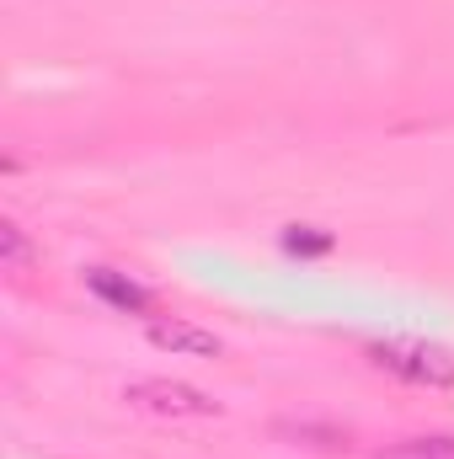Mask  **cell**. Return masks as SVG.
Masks as SVG:
<instances>
[{
    "label": "cell",
    "instance_id": "1",
    "mask_svg": "<svg viewBox=\"0 0 454 459\" xmlns=\"http://www.w3.org/2000/svg\"><path fill=\"white\" fill-rule=\"evenodd\" d=\"M369 358L380 368H390L406 385H428V390H454V347L428 342V337H385L369 342Z\"/></svg>",
    "mask_w": 454,
    "mask_h": 459
},
{
    "label": "cell",
    "instance_id": "2",
    "mask_svg": "<svg viewBox=\"0 0 454 459\" xmlns=\"http://www.w3.org/2000/svg\"><path fill=\"white\" fill-rule=\"evenodd\" d=\"M123 401L134 411H144V417H161V422H209V417L225 411L209 390L182 385V379H128Z\"/></svg>",
    "mask_w": 454,
    "mask_h": 459
},
{
    "label": "cell",
    "instance_id": "3",
    "mask_svg": "<svg viewBox=\"0 0 454 459\" xmlns=\"http://www.w3.org/2000/svg\"><path fill=\"white\" fill-rule=\"evenodd\" d=\"M144 342L155 347V352H171V358H198V363H214L225 342L209 332V326H198V321H188V316H150L144 321Z\"/></svg>",
    "mask_w": 454,
    "mask_h": 459
},
{
    "label": "cell",
    "instance_id": "4",
    "mask_svg": "<svg viewBox=\"0 0 454 459\" xmlns=\"http://www.w3.org/2000/svg\"><path fill=\"white\" fill-rule=\"evenodd\" d=\"M81 283L108 305L118 316H134V321H150V316H161L155 310V294L139 283V278H128V273H118V267H86L81 273Z\"/></svg>",
    "mask_w": 454,
    "mask_h": 459
},
{
    "label": "cell",
    "instance_id": "5",
    "mask_svg": "<svg viewBox=\"0 0 454 459\" xmlns=\"http://www.w3.org/2000/svg\"><path fill=\"white\" fill-rule=\"evenodd\" d=\"M385 459H454V433H428V438H406Z\"/></svg>",
    "mask_w": 454,
    "mask_h": 459
},
{
    "label": "cell",
    "instance_id": "6",
    "mask_svg": "<svg viewBox=\"0 0 454 459\" xmlns=\"http://www.w3.org/2000/svg\"><path fill=\"white\" fill-rule=\"evenodd\" d=\"M0 262H5V273H22V267L32 262V246H27V230L16 225V220H5V225H0Z\"/></svg>",
    "mask_w": 454,
    "mask_h": 459
},
{
    "label": "cell",
    "instance_id": "7",
    "mask_svg": "<svg viewBox=\"0 0 454 459\" xmlns=\"http://www.w3.org/2000/svg\"><path fill=\"white\" fill-rule=\"evenodd\" d=\"M284 246L289 251H305V256H316V251H332V235L316 225H289L284 230Z\"/></svg>",
    "mask_w": 454,
    "mask_h": 459
}]
</instances>
